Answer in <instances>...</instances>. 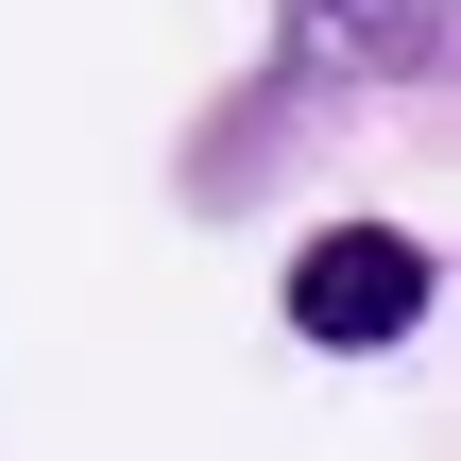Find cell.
<instances>
[{
	"instance_id": "6da1fadb",
	"label": "cell",
	"mask_w": 461,
	"mask_h": 461,
	"mask_svg": "<svg viewBox=\"0 0 461 461\" xmlns=\"http://www.w3.org/2000/svg\"><path fill=\"white\" fill-rule=\"evenodd\" d=\"M291 325H308L325 359H359V342H411V325H428V240H393V222H342V240H308V257H291Z\"/></svg>"
},
{
	"instance_id": "7a4b0ae2",
	"label": "cell",
	"mask_w": 461,
	"mask_h": 461,
	"mask_svg": "<svg viewBox=\"0 0 461 461\" xmlns=\"http://www.w3.org/2000/svg\"><path fill=\"white\" fill-rule=\"evenodd\" d=\"M445 51V0H291V68L308 86H411Z\"/></svg>"
}]
</instances>
